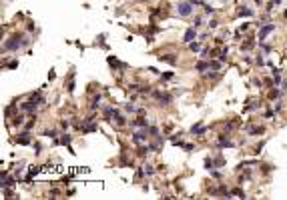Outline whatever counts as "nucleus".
Segmentation results:
<instances>
[{
  "label": "nucleus",
  "mask_w": 287,
  "mask_h": 200,
  "mask_svg": "<svg viewBox=\"0 0 287 200\" xmlns=\"http://www.w3.org/2000/svg\"><path fill=\"white\" fill-rule=\"evenodd\" d=\"M26 44H28V40L24 38V34L14 32L10 38L6 40V44L2 46V50H4V52H8V50H18V48H22V46H26Z\"/></svg>",
  "instance_id": "f257e3e1"
},
{
  "label": "nucleus",
  "mask_w": 287,
  "mask_h": 200,
  "mask_svg": "<svg viewBox=\"0 0 287 200\" xmlns=\"http://www.w3.org/2000/svg\"><path fill=\"white\" fill-rule=\"evenodd\" d=\"M153 98L161 104V106H169L171 102H173V96H171V92H159V90H155L153 92Z\"/></svg>",
  "instance_id": "f03ea898"
},
{
  "label": "nucleus",
  "mask_w": 287,
  "mask_h": 200,
  "mask_svg": "<svg viewBox=\"0 0 287 200\" xmlns=\"http://www.w3.org/2000/svg\"><path fill=\"white\" fill-rule=\"evenodd\" d=\"M177 12H179L181 16H191V14H193V4H191V0H183V2H179Z\"/></svg>",
  "instance_id": "7ed1b4c3"
},
{
  "label": "nucleus",
  "mask_w": 287,
  "mask_h": 200,
  "mask_svg": "<svg viewBox=\"0 0 287 200\" xmlns=\"http://www.w3.org/2000/svg\"><path fill=\"white\" fill-rule=\"evenodd\" d=\"M12 142L22 144V146H28V144H32V138H30V134H28V130H26V132H22V134L14 136V138H12Z\"/></svg>",
  "instance_id": "20e7f679"
},
{
  "label": "nucleus",
  "mask_w": 287,
  "mask_h": 200,
  "mask_svg": "<svg viewBox=\"0 0 287 200\" xmlns=\"http://www.w3.org/2000/svg\"><path fill=\"white\" fill-rule=\"evenodd\" d=\"M273 30H275V24H273V22H269V24H263L257 36H259V40H261V42H263V40L267 38V36H269V34H271Z\"/></svg>",
  "instance_id": "39448f33"
},
{
  "label": "nucleus",
  "mask_w": 287,
  "mask_h": 200,
  "mask_svg": "<svg viewBox=\"0 0 287 200\" xmlns=\"http://www.w3.org/2000/svg\"><path fill=\"white\" fill-rule=\"evenodd\" d=\"M147 138H149V132H147V128H143L141 132H135L133 134V142L139 146V144H145L147 142Z\"/></svg>",
  "instance_id": "423d86ee"
},
{
  "label": "nucleus",
  "mask_w": 287,
  "mask_h": 200,
  "mask_svg": "<svg viewBox=\"0 0 287 200\" xmlns=\"http://www.w3.org/2000/svg\"><path fill=\"white\" fill-rule=\"evenodd\" d=\"M20 110H22L24 114H34V110H36V102H32V100L28 98L26 102H22V104H20Z\"/></svg>",
  "instance_id": "0eeeda50"
},
{
  "label": "nucleus",
  "mask_w": 287,
  "mask_h": 200,
  "mask_svg": "<svg viewBox=\"0 0 287 200\" xmlns=\"http://www.w3.org/2000/svg\"><path fill=\"white\" fill-rule=\"evenodd\" d=\"M217 146L219 148H235V142H231L227 136H219L217 138Z\"/></svg>",
  "instance_id": "6e6552de"
},
{
  "label": "nucleus",
  "mask_w": 287,
  "mask_h": 200,
  "mask_svg": "<svg viewBox=\"0 0 287 200\" xmlns=\"http://www.w3.org/2000/svg\"><path fill=\"white\" fill-rule=\"evenodd\" d=\"M195 68H197V72H199V74H205L207 70L211 68V62H209V60H199V62L195 64Z\"/></svg>",
  "instance_id": "1a4fd4ad"
},
{
  "label": "nucleus",
  "mask_w": 287,
  "mask_h": 200,
  "mask_svg": "<svg viewBox=\"0 0 287 200\" xmlns=\"http://www.w3.org/2000/svg\"><path fill=\"white\" fill-rule=\"evenodd\" d=\"M133 126H135V128H149V122H147V118H145L143 114H139V118L133 122Z\"/></svg>",
  "instance_id": "9d476101"
},
{
  "label": "nucleus",
  "mask_w": 287,
  "mask_h": 200,
  "mask_svg": "<svg viewBox=\"0 0 287 200\" xmlns=\"http://www.w3.org/2000/svg\"><path fill=\"white\" fill-rule=\"evenodd\" d=\"M195 38H197V30H195V28H187V30H185V36H183V40H185V42H193Z\"/></svg>",
  "instance_id": "9b49d317"
},
{
  "label": "nucleus",
  "mask_w": 287,
  "mask_h": 200,
  "mask_svg": "<svg viewBox=\"0 0 287 200\" xmlns=\"http://www.w3.org/2000/svg\"><path fill=\"white\" fill-rule=\"evenodd\" d=\"M117 110H119V108H111V106H109V108H105V110H102V116H105V120H109V122H111V120L115 118Z\"/></svg>",
  "instance_id": "f8f14e48"
},
{
  "label": "nucleus",
  "mask_w": 287,
  "mask_h": 200,
  "mask_svg": "<svg viewBox=\"0 0 287 200\" xmlns=\"http://www.w3.org/2000/svg\"><path fill=\"white\" fill-rule=\"evenodd\" d=\"M109 64H111V68H126V64L119 62V58H115V56H109Z\"/></svg>",
  "instance_id": "ddd939ff"
},
{
  "label": "nucleus",
  "mask_w": 287,
  "mask_h": 200,
  "mask_svg": "<svg viewBox=\"0 0 287 200\" xmlns=\"http://www.w3.org/2000/svg\"><path fill=\"white\" fill-rule=\"evenodd\" d=\"M191 134H205L207 132V126L203 124H195V126H191V130H189Z\"/></svg>",
  "instance_id": "4468645a"
},
{
  "label": "nucleus",
  "mask_w": 287,
  "mask_h": 200,
  "mask_svg": "<svg viewBox=\"0 0 287 200\" xmlns=\"http://www.w3.org/2000/svg\"><path fill=\"white\" fill-rule=\"evenodd\" d=\"M249 16H253V10H251V8H239V10H237V18H249Z\"/></svg>",
  "instance_id": "2eb2a0df"
},
{
  "label": "nucleus",
  "mask_w": 287,
  "mask_h": 200,
  "mask_svg": "<svg viewBox=\"0 0 287 200\" xmlns=\"http://www.w3.org/2000/svg\"><path fill=\"white\" fill-rule=\"evenodd\" d=\"M161 60L167 64H177V54H165V56H161Z\"/></svg>",
  "instance_id": "dca6fc26"
},
{
  "label": "nucleus",
  "mask_w": 287,
  "mask_h": 200,
  "mask_svg": "<svg viewBox=\"0 0 287 200\" xmlns=\"http://www.w3.org/2000/svg\"><path fill=\"white\" fill-rule=\"evenodd\" d=\"M283 92H285V90H277V88H273V90L269 92V100H277V98H281V96H283Z\"/></svg>",
  "instance_id": "f3484780"
},
{
  "label": "nucleus",
  "mask_w": 287,
  "mask_h": 200,
  "mask_svg": "<svg viewBox=\"0 0 287 200\" xmlns=\"http://www.w3.org/2000/svg\"><path fill=\"white\" fill-rule=\"evenodd\" d=\"M84 124H86V126H81V132H84V134L96 130V124H94V122H92V124H90V122H84Z\"/></svg>",
  "instance_id": "a211bd4d"
},
{
  "label": "nucleus",
  "mask_w": 287,
  "mask_h": 200,
  "mask_svg": "<svg viewBox=\"0 0 287 200\" xmlns=\"http://www.w3.org/2000/svg\"><path fill=\"white\" fill-rule=\"evenodd\" d=\"M189 48H191V52H201V50H203V46H201V42H197V40H193V42H189Z\"/></svg>",
  "instance_id": "6ab92c4d"
},
{
  "label": "nucleus",
  "mask_w": 287,
  "mask_h": 200,
  "mask_svg": "<svg viewBox=\"0 0 287 200\" xmlns=\"http://www.w3.org/2000/svg\"><path fill=\"white\" fill-rule=\"evenodd\" d=\"M56 144H62V146H70V136L68 134H62L58 140H56Z\"/></svg>",
  "instance_id": "aec40b11"
},
{
  "label": "nucleus",
  "mask_w": 287,
  "mask_h": 200,
  "mask_svg": "<svg viewBox=\"0 0 287 200\" xmlns=\"http://www.w3.org/2000/svg\"><path fill=\"white\" fill-rule=\"evenodd\" d=\"M115 122H117L119 126H124V124H126V118L121 114V110H117V114H115Z\"/></svg>",
  "instance_id": "412c9836"
},
{
  "label": "nucleus",
  "mask_w": 287,
  "mask_h": 200,
  "mask_svg": "<svg viewBox=\"0 0 287 200\" xmlns=\"http://www.w3.org/2000/svg\"><path fill=\"white\" fill-rule=\"evenodd\" d=\"M149 150H151V148H149V146H145V144H143V146H141V144H139V150H137V156H141V158H145V156H147V152H149Z\"/></svg>",
  "instance_id": "4be33fe9"
},
{
  "label": "nucleus",
  "mask_w": 287,
  "mask_h": 200,
  "mask_svg": "<svg viewBox=\"0 0 287 200\" xmlns=\"http://www.w3.org/2000/svg\"><path fill=\"white\" fill-rule=\"evenodd\" d=\"M217 76H219V70H211V72L207 70L205 74H203V78H207V80H215Z\"/></svg>",
  "instance_id": "5701e85b"
},
{
  "label": "nucleus",
  "mask_w": 287,
  "mask_h": 200,
  "mask_svg": "<svg viewBox=\"0 0 287 200\" xmlns=\"http://www.w3.org/2000/svg\"><path fill=\"white\" fill-rule=\"evenodd\" d=\"M251 48H255V42H253V40H245V42H243V46H241V50H243V52L251 50Z\"/></svg>",
  "instance_id": "b1692460"
},
{
  "label": "nucleus",
  "mask_w": 287,
  "mask_h": 200,
  "mask_svg": "<svg viewBox=\"0 0 287 200\" xmlns=\"http://www.w3.org/2000/svg\"><path fill=\"white\" fill-rule=\"evenodd\" d=\"M211 62V68L213 70H221V66H223V60L219 58V60H209Z\"/></svg>",
  "instance_id": "393cba45"
},
{
  "label": "nucleus",
  "mask_w": 287,
  "mask_h": 200,
  "mask_svg": "<svg viewBox=\"0 0 287 200\" xmlns=\"http://www.w3.org/2000/svg\"><path fill=\"white\" fill-rule=\"evenodd\" d=\"M98 102H100V94L96 92V94H94V98H92V104H90V110H96V108H98Z\"/></svg>",
  "instance_id": "a878e982"
},
{
  "label": "nucleus",
  "mask_w": 287,
  "mask_h": 200,
  "mask_svg": "<svg viewBox=\"0 0 287 200\" xmlns=\"http://www.w3.org/2000/svg\"><path fill=\"white\" fill-rule=\"evenodd\" d=\"M231 196H239V198H245V192H243L241 188H237V186H235V188L231 190Z\"/></svg>",
  "instance_id": "bb28decb"
},
{
  "label": "nucleus",
  "mask_w": 287,
  "mask_h": 200,
  "mask_svg": "<svg viewBox=\"0 0 287 200\" xmlns=\"http://www.w3.org/2000/svg\"><path fill=\"white\" fill-rule=\"evenodd\" d=\"M213 162H215V166H217V168H223V166H225V158H223V156H217Z\"/></svg>",
  "instance_id": "cd10ccee"
},
{
  "label": "nucleus",
  "mask_w": 287,
  "mask_h": 200,
  "mask_svg": "<svg viewBox=\"0 0 287 200\" xmlns=\"http://www.w3.org/2000/svg\"><path fill=\"white\" fill-rule=\"evenodd\" d=\"M149 134H153V136L157 138V136H161V130H159L157 126H149Z\"/></svg>",
  "instance_id": "c85d7f7f"
},
{
  "label": "nucleus",
  "mask_w": 287,
  "mask_h": 200,
  "mask_svg": "<svg viewBox=\"0 0 287 200\" xmlns=\"http://www.w3.org/2000/svg\"><path fill=\"white\" fill-rule=\"evenodd\" d=\"M145 174H147V172H145L143 168H139V170H137V174H135V182H139V180H143V176H145Z\"/></svg>",
  "instance_id": "c756f323"
},
{
  "label": "nucleus",
  "mask_w": 287,
  "mask_h": 200,
  "mask_svg": "<svg viewBox=\"0 0 287 200\" xmlns=\"http://www.w3.org/2000/svg\"><path fill=\"white\" fill-rule=\"evenodd\" d=\"M145 172H147V176H155V166L147 164V166H145Z\"/></svg>",
  "instance_id": "7c9ffc66"
},
{
  "label": "nucleus",
  "mask_w": 287,
  "mask_h": 200,
  "mask_svg": "<svg viewBox=\"0 0 287 200\" xmlns=\"http://www.w3.org/2000/svg\"><path fill=\"white\" fill-rule=\"evenodd\" d=\"M211 176H213V178H217V180H219V178H223V172H219V170H217V168H211Z\"/></svg>",
  "instance_id": "2f4dec72"
},
{
  "label": "nucleus",
  "mask_w": 287,
  "mask_h": 200,
  "mask_svg": "<svg viewBox=\"0 0 287 200\" xmlns=\"http://www.w3.org/2000/svg\"><path fill=\"white\" fill-rule=\"evenodd\" d=\"M249 132H251V134H263V132H265V128H263V126H257V128H251Z\"/></svg>",
  "instance_id": "473e14b6"
},
{
  "label": "nucleus",
  "mask_w": 287,
  "mask_h": 200,
  "mask_svg": "<svg viewBox=\"0 0 287 200\" xmlns=\"http://www.w3.org/2000/svg\"><path fill=\"white\" fill-rule=\"evenodd\" d=\"M161 78L163 80H173L175 78V72H165V74H161Z\"/></svg>",
  "instance_id": "72a5a7b5"
},
{
  "label": "nucleus",
  "mask_w": 287,
  "mask_h": 200,
  "mask_svg": "<svg viewBox=\"0 0 287 200\" xmlns=\"http://www.w3.org/2000/svg\"><path fill=\"white\" fill-rule=\"evenodd\" d=\"M124 110H126V112H137L139 108H135V106H133V104L128 102V104H124Z\"/></svg>",
  "instance_id": "f704fd0d"
},
{
  "label": "nucleus",
  "mask_w": 287,
  "mask_h": 200,
  "mask_svg": "<svg viewBox=\"0 0 287 200\" xmlns=\"http://www.w3.org/2000/svg\"><path fill=\"white\" fill-rule=\"evenodd\" d=\"M213 164H215V162H213L211 158H205V162H203V166H205V168H209V170L213 168Z\"/></svg>",
  "instance_id": "c9c22d12"
},
{
  "label": "nucleus",
  "mask_w": 287,
  "mask_h": 200,
  "mask_svg": "<svg viewBox=\"0 0 287 200\" xmlns=\"http://www.w3.org/2000/svg\"><path fill=\"white\" fill-rule=\"evenodd\" d=\"M201 54H203V58H205V56H209V54H211V48H209V46H203Z\"/></svg>",
  "instance_id": "e433bc0d"
},
{
  "label": "nucleus",
  "mask_w": 287,
  "mask_h": 200,
  "mask_svg": "<svg viewBox=\"0 0 287 200\" xmlns=\"http://www.w3.org/2000/svg\"><path fill=\"white\" fill-rule=\"evenodd\" d=\"M261 48H263V52L267 54V52H271V46L269 44H265V42H261Z\"/></svg>",
  "instance_id": "4c0bfd02"
},
{
  "label": "nucleus",
  "mask_w": 287,
  "mask_h": 200,
  "mask_svg": "<svg viewBox=\"0 0 287 200\" xmlns=\"http://www.w3.org/2000/svg\"><path fill=\"white\" fill-rule=\"evenodd\" d=\"M183 148H185L187 152H193V150H195V146H193V144H187V142L183 144Z\"/></svg>",
  "instance_id": "58836bf2"
},
{
  "label": "nucleus",
  "mask_w": 287,
  "mask_h": 200,
  "mask_svg": "<svg viewBox=\"0 0 287 200\" xmlns=\"http://www.w3.org/2000/svg\"><path fill=\"white\" fill-rule=\"evenodd\" d=\"M203 12H205V14H213V8H211V6H205V4H203Z\"/></svg>",
  "instance_id": "ea45409f"
},
{
  "label": "nucleus",
  "mask_w": 287,
  "mask_h": 200,
  "mask_svg": "<svg viewBox=\"0 0 287 200\" xmlns=\"http://www.w3.org/2000/svg\"><path fill=\"white\" fill-rule=\"evenodd\" d=\"M22 120H24V116H16V118H14V126H18Z\"/></svg>",
  "instance_id": "a19ab883"
},
{
  "label": "nucleus",
  "mask_w": 287,
  "mask_h": 200,
  "mask_svg": "<svg viewBox=\"0 0 287 200\" xmlns=\"http://www.w3.org/2000/svg\"><path fill=\"white\" fill-rule=\"evenodd\" d=\"M273 114H275V112H273V110H271V108H269V110H265V118H271V116H273Z\"/></svg>",
  "instance_id": "79ce46f5"
},
{
  "label": "nucleus",
  "mask_w": 287,
  "mask_h": 200,
  "mask_svg": "<svg viewBox=\"0 0 287 200\" xmlns=\"http://www.w3.org/2000/svg\"><path fill=\"white\" fill-rule=\"evenodd\" d=\"M283 18H287V8H285V10H283Z\"/></svg>",
  "instance_id": "37998d69"
},
{
  "label": "nucleus",
  "mask_w": 287,
  "mask_h": 200,
  "mask_svg": "<svg viewBox=\"0 0 287 200\" xmlns=\"http://www.w3.org/2000/svg\"><path fill=\"white\" fill-rule=\"evenodd\" d=\"M279 2H281V0H273V6H275V4H279Z\"/></svg>",
  "instance_id": "c03bdc74"
},
{
  "label": "nucleus",
  "mask_w": 287,
  "mask_h": 200,
  "mask_svg": "<svg viewBox=\"0 0 287 200\" xmlns=\"http://www.w3.org/2000/svg\"><path fill=\"white\" fill-rule=\"evenodd\" d=\"M255 2H257V4H261V2H263V0H255Z\"/></svg>",
  "instance_id": "a18cd8bd"
},
{
  "label": "nucleus",
  "mask_w": 287,
  "mask_h": 200,
  "mask_svg": "<svg viewBox=\"0 0 287 200\" xmlns=\"http://www.w3.org/2000/svg\"><path fill=\"white\" fill-rule=\"evenodd\" d=\"M141 2H147V0H141Z\"/></svg>",
  "instance_id": "49530a36"
}]
</instances>
